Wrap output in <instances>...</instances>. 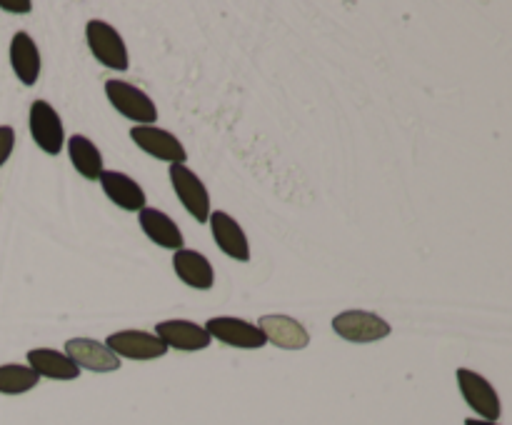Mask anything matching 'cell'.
I'll return each instance as SVG.
<instances>
[{
    "label": "cell",
    "instance_id": "6da1fadb",
    "mask_svg": "<svg viewBox=\"0 0 512 425\" xmlns=\"http://www.w3.org/2000/svg\"><path fill=\"white\" fill-rule=\"evenodd\" d=\"M105 95H108L110 105L118 110L123 118L133 120L138 125H155L158 120V108H155L153 98L148 93H143L140 88H135L133 83H125V80H105Z\"/></svg>",
    "mask_w": 512,
    "mask_h": 425
},
{
    "label": "cell",
    "instance_id": "7a4b0ae2",
    "mask_svg": "<svg viewBox=\"0 0 512 425\" xmlns=\"http://www.w3.org/2000/svg\"><path fill=\"white\" fill-rule=\"evenodd\" d=\"M85 40H88L90 53L95 55L100 65L110 70H128L130 58L128 48H125V40L118 30L113 28L105 20H90L85 25Z\"/></svg>",
    "mask_w": 512,
    "mask_h": 425
},
{
    "label": "cell",
    "instance_id": "3957f363",
    "mask_svg": "<svg viewBox=\"0 0 512 425\" xmlns=\"http://www.w3.org/2000/svg\"><path fill=\"white\" fill-rule=\"evenodd\" d=\"M333 330L350 343H378L393 333L388 320L370 310H343L333 318Z\"/></svg>",
    "mask_w": 512,
    "mask_h": 425
},
{
    "label": "cell",
    "instance_id": "277c9868",
    "mask_svg": "<svg viewBox=\"0 0 512 425\" xmlns=\"http://www.w3.org/2000/svg\"><path fill=\"white\" fill-rule=\"evenodd\" d=\"M170 183L183 208L193 215L198 223H208L210 218V195L203 180L193 173L185 163L170 165Z\"/></svg>",
    "mask_w": 512,
    "mask_h": 425
},
{
    "label": "cell",
    "instance_id": "5b68a950",
    "mask_svg": "<svg viewBox=\"0 0 512 425\" xmlns=\"http://www.w3.org/2000/svg\"><path fill=\"white\" fill-rule=\"evenodd\" d=\"M30 138L35 140L43 153L48 155H58L63 150L65 143V130H63V120H60L58 110L48 103V100H35L30 105Z\"/></svg>",
    "mask_w": 512,
    "mask_h": 425
},
{
    "label": "cell",
    "instance_id": "8992f818",
    "mask_svg": "<svg viewBox=\"0 0 512 425\" xmlns=\"http://www.w3.org/2000/svg\"><path fill=\"white\" fill-rule=\"evenodd\" d=\"M458 385L465 403L480 415V420L498 423V418L503 415V405H500L495 388L483 378V375L475 373V370L470 368H458Z\"/></svg>",
    "mask_w": 512,
    "mask_h": 425
},
{
    "label": "cell",
    "instance_id": "52a82bcc",
    "mask_svg": "<svg viewBox=\"0 0 512 425\" xmlns=\"http://www.w3.org/2000/svg\"><path fill=\"white\" fill-rule=\"evenodd\" d=\"M130 140L138 145L143 153L153 155V158L165 160L170 165L185 163L188 153H185V145L175 138L173 133H168L165 128H158V125H135L130 130Z\"/></svg>",
    "mask_w": 512,
    "mask_h": 425
},
{
    "label": "cell",
    "instance_id": "ba28073f",
    "mask_svg": "<svg viewBox=\"0 0 512 425\" xmlns=\"http://www.w3.org/2000/svg\"><path fill=\"white\" fill-rule=\"evenodd\" d=\"M203 328L210 338L220 340V343H225V345H233V348L258 350L268 343V340H265V335L260 333L258 325L248 323V320H243V318L220 315V318H210Z\"/></svg>",
    "mask_w": 512,
    "mask_h": 425
},
{
    "label": "cell",
    "instance_id": "9c48e42d",
    "mask_svg": "<svg viewBox=\"0 0 512 425\" xmlns=\"http://www.w3.org/2000/svg\"><path fill=\"white\" fill-rule=\"evenodd\" d=\"M105 345H108L118 358L130 360H155L163 358V355L168 353L163 340L155 333H148V330H118V333L108 335Z\"/></svg>",
    "mask_w": 512,
    "mask_h": 425
},
{
    "label": "cell",
    "instance_id": "30bf717a",
    "mask_svg": "<svg viewBox=\"0 0 512 425\" xmlns=\"http://www.w3.org/2000/svg\"><path fill=\"white\" fill-rule=\"evenodd\" d=\"M208 223L218 248L223 250L228 258L240 260V263H248L250 243H248V235H245V230L240 228L238 220H235L230 213H225V210H213Z\"/></svg>",
    "mask_w": 512,
    "mask_h": 425
},
{
    "label": "cell",
    "instance_id": "8fae6325",
    "mask_svg": "<svg viewBox=\"0 0 512 425\" xmlns=\"http://www.w3.org/2000/svg\"><path fill=\"white\" fill-rule=\"evenodd\" d=\"M65 355L78 368L93 370V373H113L120 368V358L105 343L90 338H70L65 343Z\"/></svg>",
    "mask_w": 512,
    "mask_h": 425
},
{
    "label": "cell",
    "instance_id": "7c38bea8",
    "mask_svg": "<svg viewBox=\"0 0 512 425\" xmlns=\"http://www.w3.org/2000/svg\"><path fill=\"white\" fill-rule=\"evenodd\" d=\"M260 333L265 335V340L283 350H303L310 345V333L303 328V323H298L290 315H263L258 320Z\"/></svg>",
    "mask_w": 512,
    "mask_h": 425
},
{
    "label": "cell",
    "instance_id": "4fadbf2b",
    "mask_svg": "<svg viewBox=\"0 0 512 425\" xmlns=\"http://www.w3.org/2000/svg\"><path fill=\"white\" fill-rule=\"evenodd\" d=\"M155 335L163 340L165 348L185 350V353H195V350H205L210 345V335L205 333L203 325L190 323V320H163L155 325Z\"/></svg>",
    "mask_w": 512,
    "mask_h": 425
},
{
    "label": "cell",
    "instance_id": "5bb4252c",
    "mask_svg": "<svg viewBox=\"0 0 512 425\" xmlns=\"http://www.w3.org/2000/svg\"><path fill=\"white\" fill-rule=\"evenodd\" d=\"M98 180L110 203H115L118 208L128 210V213H140L145 208V190L130 175L120 173V170H103Z\"/></svg>",
    "mask_w": 512,
    "mask_h": 425
},
{
    "label": "cell",
    "instance_id": "9a60e30c",
    "mask_svg": "<svg viewBox=\"0 0 512 425\" xmlns=\"http://www.w3.org/2000/svg\"><path fill=\"white\" fill-rule=\"evenodd\" d=\"M10 65H13L15 78L23 85L33 88L40 78V50L30 33L20 30L10 40Z\"/></svg>",
    "mask_w": 512,
    "mask_h": 425
},
{
    "label": "cell",
    "instance_id": "2e32d148",
    "mask_svg": "<svg viewBox=\"0 0 512 425\" xmlns=\"http://www.w3.org/2000/svg\"><path fill=\"white\" fill-rule=\"evenodd\" d=\"M173 270L185 285L195 290H210L215 283V270L210 260L198 250L180 248L173 253Z\"/></svg>",
    "mask_w": 512,
    "mask_h": 425
},
{
    "label": "cell",
    "instance_id": "e0dca14e",
    "mask_svg": "<svg viewBox=\"0 0 512 425\" xmlns=\"http://www.w3.org/2000/svg\"><path fill=\"white\" fill-rule=\"evenodd\" d=\"M138 223L140 228H143V233L148 235L155 245H160V248L165 250L183 248V233H180L178 223H175L168 213H163V210L145 205V208L138 213Z\"/></svg>",
    "mask_w": 512,
    "mask_h": 425
},
{
    "label": "cell",
    "instance_id": "ac0fdd59",
    "mask_svg": "<svg viewBox=\"0 0 512 425\" xmlns=\"http://www.w3.org/2000/svg\"><path fill=\"white\" fill-rule=\"evenodd\" d=\"M28 368L38 378L50 380H75L80 378V368L65 353L53 348H33L28 350Z\"/></svg>",
    "mask_w": 512,
    "mask_h": 425
},
{
    "label": "cell",
    "instance_id": "d6986e66",
    "mask_svg": "<svg viewBox=\"0 0 512 425\" xmlns=\"http://www.w3.org/2000/svg\"><path fill=\"white\" fill-rule=\"evenodd\" d=\"M68 158L73 168L83 175L85 180H98L103 173V153L98 145L85 135H73L68 140Z\"/></svg>",
    "mask_w": 512,
    "mask_h": 425
},
{
    "label": "cell",
    "instance_id": "ffe728a7",
    "mask_svg": "<svg viewBox=\"0 0 512 425\" xmlns=\"http://www.w3.org/2000/svg\"><path fill=\"white\" fill-rule=\"evenodd\" d=\"M40 383L38 375L28 365L8 363L0 365V393L3 395H23Z\"/></svg>",
    "mask_w": 512,
    "mask_h": 425
},
{
    "label": "cell",
    "instance_id": "44dd1931",
    "mask_svg": "<svg viewBox=\"0 0 512 425\" xmlns=\"http://www.w3.org/2000/svg\"><path fill=\"white\" fill-rule=\"evenodd\" d=\"M15 148V130L10 125H0V168L8 163Z\"/></svg>",
    "mask_w": 512,
    "mask_h": 425
},
{
    "label": "cell",
    "instance_id": "7402d4cb",
    "mask_svg": "<svg viewBox=\"0 0 512 425\" xmlns=\"http://www.w3.org/2000/svg\"><path fill=\"white\" fill-rule=\"evenodd\" d=\"M0 10L13 15H25L33 10V3L30 0H0Z\"/></svg>",
    "mask_w": 512,
    "mask_h": 425
},
{
    "label": "cell",
    "instance_id": "603a6c76",
    "mask_svg": "<svg viewBox=\"0 0 512 425\" xmlns=\"http://www.w3.org/2000/svg\"><path fill=\"white\" fill-rule=\"evenodd\" d=\"M465 425H498V423H490V420H480V418H468Z\"/></svg>",
    "mask_w": 512,
    "mask_h": 425
}]
</instances>
